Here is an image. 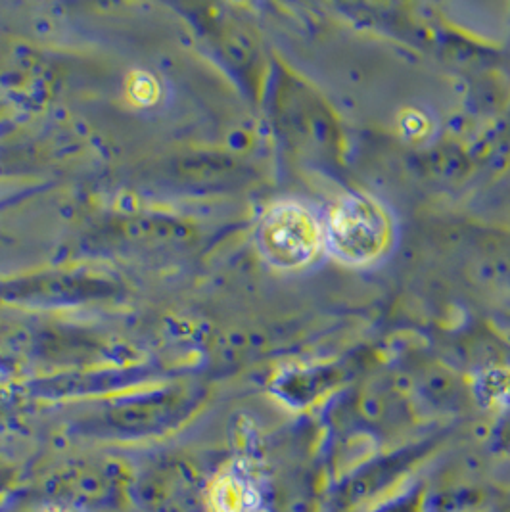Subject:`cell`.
<instances>
[{
    "mask_svg": "<svg viewBox=\"0 0 510 512\" xmlns=\"http://www.w3.org/2000/svg\"><path fill=\"white\" fill-rule=\"evenodd\" d=\"M392 242V215L371 196H348L328 217L325 246L342 263L371 265L388 254Z\"/></svg>",
    "mask_w": 510,
    "mask_h": 512,
    "instance_id": "6da1fadb",
    "label": "cell"
},
{
    "mask_svg": "<svg viewBox=\"0 0 510 512\" xmlns=\"http://www.w3.org/2000/svg\"><path fill=\"white\" fill-rule=\"evenodd\" d=\"M209 499L213 512H254L257 507L254 486L238 472L219 476L211 486Z\"/></svg>",
    "mask_w": 510,
    "mask_h": 512,
    "instance_id": "3957f363",
    "label": "cell"
},
{
    "mask_svg": "<svg viewBox=\"0 0 510 512\" xmlns=\"http://www.w3.org/2000/svg\"><path fill=\"white\" fill-rule=\"evenodd\" d=\"M257 240L263 256L280 269H298L325 246V231L313 211L298 202H280L265 211Z\"/></svg>",
    "mask_w": 510,
    "mask_h": 512,
    "instance_id": "7a4b0ae2",
    "label": "cell"
},
{
    "mask_svg": "<svg viewBox=\"0 0 510 512\" xmlns=\"http://www.w3.org/2000/svg\"><path fill=\"white\" fill-rule=\"evenodd\" d=\"M48 512H66V511H48Z\"/></svg>",
    "mask_w": 510,
    "mask_h": 512,
    "instance_id": "277c9868",
    "label": "cell"
}]
</instances>
